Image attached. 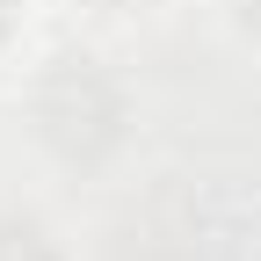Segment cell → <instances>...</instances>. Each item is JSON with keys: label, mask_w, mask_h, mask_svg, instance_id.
Instances as JSON below:
<instances>
[{"label": "cell", "mask_w": 261, "mask_h": 261, "mask_svg": "<svg viewBox=\"0 0 261 261\" xmlns=\"http://www.w3.org/2000/svg\"><path fill=\"white\" fill-rule=\"evenodd\" d=\"M225 22H232L247 44H261V0H225Z\"/></svg>", "instance_id": "cell-3"}, {"label": "cell", "mask_w": 261, "mask_h": 261, "mask_svg": "<svg viewBox=\"0 0 261 261\" xmlns=\"http://www.w3.org/2000/svg\"><path fill=\"white\" fill-rule=\"evenodd\" d=\"M0 261H65V247L51 240V225L22 218V211H0Z\"/></svg>", "instance_id": "cell-2"}, {"label": "cell", "mask_w": 261, "mask_h": 261, "mask_svg": "<svg viewBox=\"0 0 261 261\" xmlns=\"http://www.w3.org/2000/svg\"><path fill=\"white\" fill-rule=\"evenodd\" d=\"M22 15H29V0H0V58L15 51V37H22Z\"/></svg>", "instance_id": "cell-4"}, {"label": "cell", "mask_w": 261, "mask_h": 261, "mask_svg": "<svg viewBox=\"0 0 261 261\" xmlns=\"http://www.w3.org/2000/svg\"><path fill=\"white\" fill-rule=\"evenodd\" d=\"M130 87L109 73L94 51H51L29 80V138L58 167L94 174L130 145Z\"/></svg>", "instance_id": "cell-1"}, {"label": "cell", "mask_w": 261, "mask_h": 261, "mask_svg": "<svg viewBox=\"0 0 261 261\" xmlns=\"http://www.w3.org/2000/svg\"><path fill=\"white\" fill-rule=\"evenodd\" d=\"M87 8H102V15H138V8H152V0H87Z\"/></svg>", "instance_id": "cell-5"}]
</instances>
